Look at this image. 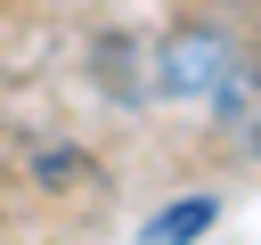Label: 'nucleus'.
I'll use <instances>...</instances> for the list:
<instances>
[{
	"instance_id": "f257e3e1",
	"label": "nucleus",
	"mask_w": 261,
	"mask_h": 245,
	"mask_svg": "<svg viewBox=\"0 0 261 245\" xmlns=\"http://www.w3.org/2000/svg\"><path fill=\"white\" fill-rule=\"evenodd\" d=\"M237 65V33L220 24H171V33H106L98 41V90L122 106H188L212 98Z\"/></svg>"
},
{
	"instance_id": "20e7f679",
	"label": "nucleus",
	"mask_w": 261,
	"mask_h": 245,
	"mask_svg": "<svg viewBox=\"0 0 261 245\" xmlns=\"http://www.w3.org/2000/svg\"><path fill=\"white\" fill-rule=\"evenodd\" d=\"M82 172H90L82 147H41V155H33V180H41V188H65V180H82Z\"/></svg>"
},
{
	"instance_id": "f03ea898",
	"label": "nucleus",
	"mask_w": 261,
	"mask_h": 245,
	"mask_svg": "<svg viewBox=\"0 0 261 245\" xmlns=\"http://www.w3.org/2000/svg\"><path fill=\"white\" fill-rule=\"evenodd\" d=\"M204 106H212L220 139H228L237 155H253V163H261V49H237V65L220 74V90H212Z\"/></svg>"
},
{
	"instance_id": "7ed1b4c3",
	"label": "nucleus",
	"mask_w": 261,
	"mask_h": 245,
	"mask_svg": "<svg viewBox=\"0 0 261 245\" xmlns=\"http://www.w3.org/2000/svg\"><path fill=\"white\" fill-rule=\"evenodd\" d=\"M212 220H220V196H212V188H196V196H171V204L139 229V245H196Z\"/></svg>"
}]
</instances>
